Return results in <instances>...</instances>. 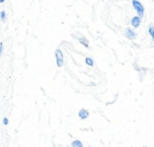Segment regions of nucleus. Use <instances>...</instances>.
Here are the masks:
<instances>
[{
    "label": "nucleus",
    "instance_id": "f8f14e48",
    "mask_svg": "<svg viewBox=\"0 0 154 147\" xmlns=\"http://www.w3.org/2000/svg\"><path fill=\"white\" fill-rule=\"evenodd\" d=\"M3 124H5V125H8V124H9V120H8L7 117L3 119Z\"/></svg>",
    "mask_w": 154,
    "mask_h": 147
},
{
    "label": "nucleus",
    "instance_id": "20e7f679",
    "mask_svg": "<svg viewBox=\"0 0 154 147\" xmlns=\"http://www.w3.org/2000/svg\"><path fill=\"white\" fill-rule=\"evenodd\" d=\"M140 22H141V18L139 17V16H134V17L131 19V26L134 29H137L140 26Z\"/></svg>",
    "mask_w": 154,
    "mask_h": 147
},
{
    "label": "nucleus",
    "instance_id": "423d86ee",
    "mask_svg": "<svg viewBox=\"0 0 154 147\" xmlns=\"http://www.w3.org/2000/svg\"><path fill=\"white\" fill-rule=\"evenodd\" d=\"M78 41H79L80 43H82V46H84V47L89 48V41H88V39H87L85 36L79 37V38H78Z\"/></svg>",
    "mask_w": 154,
    "mask_h": 147
},
{
    "label": "nucleus",
    "instance_id": "0eeeda50",
    "mask_svg": "<svg viewBox=\"0 0 154 147\" xmlns=\"http://www.w3.org/2000/svg\"><path fill=\"white\" fill-rule=\"evenodd\" d=\"M72 147H84V145H82V143L80 142L79 140H75L72 142Z\"/></svg>",
    "mask_w": 154,
    "mask_h": 147
},
{
    "label": "nucleus",
    "instance_id": "39448f33",
    "mask_svg": "<svg viewBox=\"0 0 154 147\" xmlns=\"http://www.w3.org/2000/svg\"><path fill=\"white\" fill-rule=\"evenodd\" d=\"M78 115H79V117L82 120H86L87 117H89V112L86 109H82V110L79 111V113H78Z\"/></svg>",
    "mask_w": 154,
    "mask_h": 147
},
{
    "label": "nucleus",
    "instance_id": "f03ea898",
    "mask_svg": "<svg viewBox=\"0 0 154 147\" xmlns=\"http://www.w3.org/2000/svg\"><path fill=\"white\" fill-rule=\"evenodd\" d=\"M55 57H56V62H57V66L59 67H62L63 66V54H62L61 50L60 49H57L55 51Z\"/></svg>",
    "mask_w": 154,
    "mask_h": 147
},
{
    "label": "nucleus",
    "instance_id": "ddd939ff",
    "mask_svg": "<svg viewBox=\"0 0 154 147\" xmlns=\"http://www.w3.org/2000/svg\"><path fill=\"white\" fill-rule=\"evenodd\" d=\"M5 1V0H0V3H3Z\"/></svg>",
    "mask_w": 154,
    "mask_h": 147
},
{
    "label": "nucleus",
    "instance_id": "1a4fd4ad",
    "mask_svg": "<svg viewBox=\"0 0 154 147\" xmlns=\"http://www.w3.org/2000/svg\"><path fill=\"white\" fill-rule=\"evenodd\" d=\"M0 19H1V21H5L7 20V13L5 11L0 12Z\"/></svg>",
    "mask_w": 154,
    "mask_h": 147
},
{
    "label": "nucleus",
    "instance_id": "9d476101",
    "mask_svg": "<svg viewBox=\"0 0 154 147\" xmlns=\"http://www.w3.org/2000/svg\"><path fill=\"white\" fill-rule=\"evenodd\" d=\"M149 34L151 36L152 39H154V30H153V26H149Z\"/></svg>",
    "mask_w": 154,
    "mask_h": 147
},
{
    "label": "nucleus",
    "instance_id": "6e6552de",
    "mask_svg": "<svg viewBox=\"0 0 154 147\" xmlns=\"http://www.w3.org/2000/svg\"><path fill=\"white\" fill-rule=\"evenodd\" d=\"M86 64L90 67H93L94 66V60H93V58H91V57H87L86 58Z\"/></svg>",
    "mask_w": 154,
    "mask_h": 147
},
{
    "label": "nucleus",
    "instance_id": "f257e3e1",
    "mask_svg": "<svg viewBox=\"0 0 154 147\" xmlns=\"http://www.w3.org/2000/svg\"><path fill=\"white\" fill-rule=\"evenodd\" d=\"M132 5H133V8H134L135 11H136L137 16L143 18V15H145V8H143V3H141L139 0H132Z\"/></svg>",
    "mask_w": 154,
    "mask_h": 147
},
{
    "label": "nucleus",
    "instance_id": "9b49d317",
    "mask_svg": "<svg viewBox=\"0 0 154 147\" xmlns=\"http://www.w3.org/2000/svg\"><path fill=\"white\" fill-rule=\"evenodd\" d=\"M3 53V43H0V56Z\"/></svg>",
    "mask_w": 154,
    "mask_h": 147
},
{
    "label": "nucleus",
    "instance_id": "7ed1b4c3",
    "mask_svg": "<svg viewBox=\"0 0 154 147\" xmlns=\"http://www.w3.org/2000/svg\"><path fill=\"white\" fill-rule=\"evenodd\" d=\"M124 35L127 37V38L131 39V40H133V39H135L137 37L136 32H135V31L133 30V29H131V28H127L126 30H125Z\"/></svg>",
    "mask_w": 154,
    "mask_h": 147
}]
</instances>
